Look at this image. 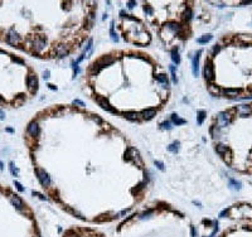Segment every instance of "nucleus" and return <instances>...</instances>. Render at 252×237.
<instances>
[{
	"instance_id": "obj_7",
	"label": "nucleus",
	"mask_w": 252,
	"mask_h": 237,
	"mask_svg": "<svg viewBox=\"0 0 252 237\" xmlns=\"http://www.w3.org/2000/svg\"><path fill=\"white\" fill-rule=\"evenodd\" d=\"M202 53V51H198V53L196 54V57L193 58V74L196 77L199 73V54Z\"/></svg>"
},
{
	"instance_id": "obj_3",
	"label": "nucleus",
	"mask_w": 252,
	"mask_h": 237,
	"mask_svg": "<svg viewBox=\"0 0 252 237\" xmlns=\"http://www.w3.org/2000/svg\"><path fill=\"white\" fill-rule=\"evenodd\" d=\"M204 77H205V80H208V81H212L213 78H214V69H213V63L210 61H205Z\"/></svg>"
},
{
	"instance_id": "obj_44",
	"label": "nucleus",
	"mask_w": 252,
	"mask_h": 237,
	"mask_svg": "<svg viewBox=\"0 0 252 237\" xmlns=\"http://www.w3.org/2000/svg\"><path fill=\"white\" fill-rule=\"evenodd\" d=\"M4 116H5V114H4L1 110H0V120H3V118H4Z\"/></svg>"
},
{
	"instance_id": "obj_46",
	"label": "nucleus",
	"mask_w": 252,
	"mask_h": 237,
	"mask_svg": "<svg viewBox=\"0 0 252 237\" xmlns=\"http://www.w3.org/2000/svg\"><path fill=\"white\" fill-rule=\"evenodd\" d=\"M227 212H228V211H227V209H224V211H223V212H221V217H223V216H226V214H227Z\"/></svg>"
},
{
	"instance_id": "obj_24",
	"label": "nucleus",
	"mask_w": 252,
	"mask_h": 237,
	"mask_svg": "<svg viewBox=\"0 0 252 237\" xmlns=\"http://www.w3.org/2000/svg\"><path fill=\"white\" fill-rule=\"evenodd\" d=\"M204 117H205V112H204V111H199V112H198V118H197L198 125H202V124H203Z\"/></svg>"
},
{
	"instance_id": "obj_8",
	"label": "nucleus",
	"mask_w": 252,
	"mask_h": 237,
	"mask_svg": "<svg viewBox=\"0 0 252 237\" xmlns=\"http://www.w3.org/2000/svg\"><path fill=\"white\" fill-rule=\"evenodd\" d=\"M27 83H28V87L32 91H37L38 90V80H37L35 76H28Z\"/></svg>"
},
{
	"instance_id": "obj_26",
	"label": "nucleus",
	"mask_w": 252,
	"mask_h": 237,
	"mask_svg": "<svg viewBox=\"0 0 252 237\" xmlns=\"http://www.w3.org/2000/svg\"><path fill=\"white\" fill-rule=\"evenodd\" d=\"M156 80H158V82H160V83H168V77H166L165 74H159V76L156 77Z\"/></svg>"
},
{
	"instance_id": "obj_13",
	"label": "nucleus",
	"mask_w": 252,
	"mask_h": 237,
	"mask_svg": "<svg viewBox=\"0 0 252 237\" xmlns=\"http://www.w3.org/2000/svg\"><path fill=\"white\" fill-rule=\"evenodd\" d=\"M155 115H156V110L155 109H148V110L143 111V116L146 118V120H150V118H152Z\"/></svg>"
},
{
	"instance_id": "obj_45",
	"label": "nucleus",
	"mask_w": 252,
	"mask_h": 237,
	"mask_svg": "<svg viewBox=\"0 0 252 237\" xmlns=\"http://www.w3.org/2000/svg\"><path fill=\"white\" fill-rule=\"evenodd\" d=\"M192 237H196V230H194V227H192Z\"/></svg>"
},
{
	"instance_id": "obj_12",
	"label": "nucleus",
	"mask_w": 252,
	"mask_h": 237,
	"mask_svg": "<svg viewBox=\"0 0 252 237\" xmlns=\"http://www.w3.org/2000/svg\"><path fill=\"white\" fill-rule=\"evenodd\" d=\"M34 44H35V51H37V52H41V51L46 47V39L42 38V37L37 38V41H35Z\"/></svg>"
},
{
	"instance_id": "obj_42",
	"label": "nucleus",
	"mask_w": 252,
	"mask_h": 237,
	"mask_svg": "<svg viewBox=\"0 0 252 237\" xmlns=\"http://www.w3.org/2000/svg\"><path fill=\"white\" fill-rule=\"evenodd\" d=\"M44 78L47 80V78H49V71H46L44 72Z\"/></svg>"
},
{
	"instance_id": "obj_9",
	"label": "nucleus",
	"mask_w": 252,
	"mask_h": 237,
	"mask_svg": "<svg viewBox=\"0 0 252 237\" xmlns=\"http://www.w3.org/2000/svg\"><path fill=\"white\" fill-rule=\"evenodd\" d=\"M27 130H28V132H29L30 135H33V136H37L38 134H39V126H38V122H35V121H32V122H30V124L28 125Z\"/></svg>"
},
{
	"instance_id": "obj_18",
	"label": "nucleus",
	"mask_w": 252,
	"mask_h": 237,
	"mask_svg": "<svg viewBox=\"0 0 252 237\" xmlns=\"http://www.w3.org/2000/svg\"><path fill=\"white\" fill-rule=\"evenodd\" d=\"M216 151H217L219 155H226L227 151H228V148H227L226 145H223V144H219V145L216 146Z\"/></svg>"
},
{
	"instance_id": "obj_33",
	"label": "nucleus",
	"mask_w": 252,
	"mask_h": 237,
	"mask_svg": "<svg viewBox=\"0 0 252 237\" xmlns=\"http://www.w3.org/2000/svg\"><path fill=\"white\" fill-rule=\"evenodd\" d=\"M14 184H15V187L18 188V190H20V192H23V190H24L23 185H22L20 183H19V182H15V180H14Z\"/></svg>"
},
{
	"instance_id": "obj_49",
	"label": "nucleus",
	"mask_w": 252,
	"mask_h": 237,
	"mask_svg": "<svg viewBox=\"0 0 252 237\" xmlns=\"http://www.w3.org/2000/svg\"><path fill=\"white\" fill-rule=\"evenodd\" d=\"M210 237H212V236H210Z\"/></svg>"
},
{
	"instance_id": "obj_19",
	"label": "nucleus",
	"mask_w": 252,
	"mask_h": 237,
	"mask_svg": "<svg viewBox=\"0 0 252 237\" xmlns=\"http://www.w3.org/2000/svg\"><path fill=\"white\" fill-rule=\"evenodd\" d=\"M229 187H231L232 189H236V190H240V189H241V187H242V184H241L240 182L235 180V179H229Z\"/></svg>"
},
{
	"instance_id": "obj_48",
	"label": "nucleus",
	"mask_w": 252,
	"mask_h": 237,
	"mask_svg": "<svg viewBox=\"0 0 252 237\" xmlns=\"http://www.w3.org/2000/svg\"><path fill=\"white\" fill-rule=\"evenodd\" d=\"M3 101H4V98H3L1 96H0V102H3Z\"/></svg>"
},
{
	"instance_id": "obj_23",
	"label": "nucleus",
	"mask_w": 252,
	"mask_h": 237,
	"mask_svg": "<svg viewBox=\"0 0 252 237\" xmlns=\"http://www.w3.org/2000/svg\"><path fill=\"white\" fill-rule=\"evenodd\" d=\"M92 44H93V41H92V39H90V41H88V43H87V46H86V48H85V51H83V56H85V57H87V54H90V53H91Z\"/></svg>"
},
{
	"instance_id": "obj_16",
	"label": "nucleus",
	"mask_w": 252,
	"mask_h": 237,
	"mask_svg": "<svg viewBox=\"0 0 252 237\" xmlns=\"http://www.w3.org/2000/svg\"><path fill=\"white\" fill-rule=\"evenodd\" d=\"M171 120H173V122L175 124V125H184V124L187 122L184 118H180L177 114H173V115H171Z\"/></svg>"
},
{
	"instance_id": "obj_17",
	"label": "nucleus",
	"mask_w": 252,
	"mask_h": 237,
	"mask_svg": "<svg viewBox=\"0 0 252 237\" xmlns=\"http://www.w3.org/2000/svg\"><path fill=\"white\" fill-rule=\"evenodd\" d=\"M240 92H241V90H238V88H227L223 91V93L226 96H237Z\"/></svg>"
},
{
	"instance_id": "obj_6",
	"label": "nucleus",
	"mask_w": 252,
	"mask_h": 237,
	"mask_svg": "<svg viewBox=\"0 0 252 237\" xmlns=\"http://www.w3.org/2000/svg\"><path fill=\"white\" fill-rule=\"evenodd\" d=\"M237 111L240 112V115L242 117H245V116L252 114V105H241L237 107Z\"/></svg>"
},
{
	"instance_id": "obj_31",
	"label": "nucleus",
	"mask_w": 252,
	"mask_h": 237,
	"mask_svg": "<svg viewBox=\"0 0 252 237\" xmlns=\"http://www.w3.org/2000/svg\"><path fill=\"white\" fill-rule=\"evenodd\" d=\"M9 165H10V172H11V174H13L14 177H16V175H18V172H16V169L14 168V163H10Z\"/></svg>"
},
{
	"instance_id": "obj_21",
	"label": "nucleus",
	"mask_w": 252,
	"mask_h": 237,
	"mask_svg": "<svg viewBox=\"0 0 252 237\" xmlns=\"http://www.w3.org/2000/svg\"><path fill=\"white\" fill-rule=\"evenodd\" d=\"M168 150L171 151V153H177L179 150V141H174L173 144H170L168 146Z\"/></svg>"
},
{
	"instance_id": "obj_5",
	"label": "nucleus",
	"mask_w": 252,
	"mask_h": 237,
	"mask_svg": "<svg viewBox=\"0 0 252 237\" xmlns=\"http://www.w3.org/2000/svg\"><path fill=\"white\" fill-rule=\"evenodd\" d=\"M96 101H97V104L103 109V110H106V111H108V112H116V110L108 104V101L106 100L105 97H96Z\"/></svg>"
},
{
	"instance_id": "obj_40",
	"label": "nucleus",
	"mask_w": 252,
	"mask_h": 237,
	"mask_svg": "<svg viewBox=\"0 0 252 237\" xmlns=\"http://www.w3.org/2000/svg\"><path fill=\"white\" fill-rule=\"evenodd\" d=\"M145 11H148L149 14H151L152 13V10H151V8H149V6H145Z\"/></svg>"
},
{
	"instance_id": "obj_43",
	"label": "nucleus",
	"mask_w": 252,
	"mask_h": 237,
	"mask_svg": "<svg viewBox=\"0 0 252 237\" xmlns=\"http://www.w3.org/2000/svg\"><path fill=\"white\" fill-rule=\"evenodd\" d=\"M95 121H96V122H99V124H100V122H101V121H102V120H101V118H100V117H99V116H96V117H95Z\"/></svg>"
},
{
	"instance_id": "obj_14",
	"label": "nucleus",
	"mask_w": 252,
	"mask_h": 237,
	"mask_svg": "<svg viewBox=\"0 0 252 237\" xmlns=\"http://www.w3.org/2000/svg\"><path fill=\"white\" fill-rule=\"evenodd\" d=\"M55 53L59 56V57H64V56H67L68 54V49L66 48V46H63V44H59L57 48H55Z\"/></svg>"
},
{
	"instance_id": "obj_39",
	"label": "nucleus",
	"mask_w": 252,
	"mask_h": 237,
	"mask_svg": "<svg viewBox=\"0 0 252 237\" xmlns=\"http://www.w3.org/2000/svg\"><path fill=\"white\" fill-rule=\"evenodd\" d=\"M135 4H136V3H135V1H129V3H127L129 8H134V5H135Z\"/></svg>"
},
{
	"instance_id": "obj_10",
	"label": "nucleus",
	"mask_w": 252,
	"mask_h": 237,
	"mask_svg": "<svg viewBox=\"0 0 252 237\" xmlns=\"http://www.w3.org/2000/svg\"><path fill=\"white\" fill-rule=\"evenodd\" d=\"M19 41H20V38H19V35L14 32V30H10L9 34H8V42L10 44H18Z\"/></svg>"
},
{
	"instance_id": "obj_1",
	"label": "nucleus",
	"mask_w": 252,
	"mask_h": 237,
	"mask_svg": "<svg viewBox=\"0 0 252 237\" xmlns=\"http://www.w3.org/2000/svg\"><path fill=\"white\" fill-rule=\"evenodd\" d=\"M111 63H113V58L112 57H105V58H102V59H100V61L97 62V63H95L93 64V67H92V74H97L102 68H105V67H107V66H110Z\"/></svg>"
},
{
	"instance_id": "obj_37",
	"label": "nucleus",
	"mask_w": 252,
	"mask_h": 237,
	"mask_svg": "<svg viewBox=\"0 0 252 237\" xmlns=\"http://www.w3.org/2000/svg\"><path fill=\"white\" fill-rule=\"evenodd\" d=\"M33 194H34V195H38V197H39V198H41V199H47V198H46V197H44L43 194H41V193H37V192H33Z\"/></svg>"
},
{
	"instance_id": "obj_4",
	"label": "nucleus",
	"mask_w": 252,
	"mask_h": 237,
	"mask_svg": "<svg viewBox=\"0 0 252 237\" xmlns=\"http://www.w3.org/2000/svg\"><path fill=\"white\" fill-rule=\"evenodd\" d=\"M231 121H232V117H231V115L228 112H219L218 114V124H219L221 127L229 125Z\"/></svg>"
},
{
	"instance_id": "obj_2",
	"label": "nucleus",
	"mask_w": 252,
	"mask_h": 237,
	"mask_svg": "<svg viewBox=\"0 0 252 237\" xmlns=\"http://www.w3.org/2000/svg\"><path fill=\"white\" fill-rule=\"evenodd\" d=\"M37 175H38V179H39L41 184L43 187H48L50 184V178L48 175V173L43 169H37Z\"/></svg>"
},
{
	"instance_id": "obj_41",
	"label": "nucleus",
	"mask_w": 252,
	"mask_h": 237,
	"mask_svg": "<svg viewBox=\"0 0 252 237\" xmlns=\"http://www.w3.org/2000/svg\"><path fill=\"white\" fill-rule=\"evenodd\" d=\"M144 185H146V183H140V184L138 185V189H143V188H144Z\"/></svg>"
},
{
	"instance_id": "obj_36",
	"label": "nucleus",
	"mask_w": 252,
	"mask_h": 237,
	"mask_svg": "<svg viewBox=\"0 0 252 237\" xmlns=\"http://www.w3.org/2000/svg\"><path fill=\"white\" fill-rule=\"evenodd\" d=\"M73 105H80V106H85V104H83L82 101H80V100H74V101H73Z\"/></svg>"
},
{
	"instance_id": "obj_22",
	"label": "nucleus",
	"mask_w": 252,
	"mask_h": 237,
	"mask_svg": "<svg viewBox=\"0 0 252 237\" xmlns=\"http://www.w3.org/2000/svg\"><path fill=\"white\" fill-rule=\"evenodd\" d=\"M210 39H212V34H205V35H203L202 38H198V39H197V42L203 44V43H208Z\"/></svg>"
},
{
	"instance_id": "obj_38",
	"label": "nucleus",
	"mask_w": 252,
	"mask_h": 237,
	"mask_svg": "<svg viewBox=\"0 0 252 237\" xmlns=\"http://www.w3.org/2000/svg\"><path fill=\"white\" fill-rule=\"evenodd\" d=\"M219 51H221V47H219L218 44H217V46H214V47H213V52H214V53H218Z\"/></svg>"
},
{
	"instance_id": "obj_11",
	"label": "nucleus",
	"mask_w": 252,
	"mask_h": 237,
	"mask_svg": "<svg viewBox=\"0 0 252 237\" xmlns=\"http://www.w3.org/2000/svg\"><path fill=\"white\" fill-rule=\"evenodd\" d=\"M11 204L14 207H16L18 209H22L23 208V201L20 199V197H18V195H11Z\"/></svg>"
},
{
	"instance_id": "obj_27",
	"label": "nucleus",
	"mask_w": 252,
	"mask_h": 237,
	"mask_svg": "<svg viewBox=\"0 0 252 237\" xmlns=\"http://www.w3.org/2000/svg\"><path fill=\"white\" fill-rule=\"evenodd\" d=\"M208 90H209V92L213 93V95H217V93L219 92V88H218L217 86H214V85H210V86L208 87Z\"/></svg>"
},
{
	"instance_id": "obj_30",
	"label": "nucleus",
	"mask_w": 252,
	"mask_h": 237,
	"mask_svg": "<svg viewBox=\"0 0 252 237\" xmlns=\"http://www.w3.org/2000/svg\"><path fill=\"white\" fill-rule=\"evenodd\" d=\"M170 71H171V78H173V83H177V76H175V69H174V66H170Z\"/></svg>"
},
{
	"instance_id": "obj_29",
	"label": "nucleus",
	"mask_w": 252,
	"mask_h": 237,
	"mask_svg": "<svg viewBox=\"0 0 252 237\" xmlns=\"http://www.w3.org/2000/svg\"><path fill=\"white\" fill-rule=\"evenodd\" d=\"M111 38H112V41H113V42H117V41H119L117 35H116L115 32H113V23H111Z\"/></svg>"
},
{
	"instance_id": "obj_35",
	"label": "nucleus",
	"mask_w": 252,
	"mask_h": 237,
	"mask_svg": "<svg viewBox=\"0 0 252 237\" xmlns=\"http://www.w3.org/2000/svg\"><path fill=\"white\" fill-rule=\"evenodd\" d=\"M151 213H152V211H148V212L143 213V214H141V218H146V217H148V216H150Z\"/></svg>"
},
{
	"instance_id": "obj_15",
	"label": "nucleus",
	"mask_w": 252,
	"mask_h": 237,
	"mask_svg": "<svg viewBox=\"0 0 252 237\" xmlns=\"http://www.w3.org/2000/svg\"><path fill=\"white\" fill-rule=\"evenodd\" d=\"M171 59H173V62L177 63V64L180 63V56H179V52H178L177 48H174V49L171 51Z\"/></svg>"
},
{
	"instance_id": "obj_20",
	"label": "nucleus",
	"mask_w": 252,
	"mask_h": 237,
	"mask_svg": "<svg viewBox=\"0 0 252 237\" xmlns=\"http://www.w3.org/2000/svg\"><path fill=\"white\" fill-rule=\"evenodd\" d=\"M124 117L127 118V120L135 121V120H138V114H136V112H125V114H124Z\"/></svg>"
},
{
	"instance_id": "obj_32",
	"label": "nucleus",
	"mask_w": 252,
	"mask_h": 237,
	"mask_svg": "<svg viewBox=\"0 0 252 237\" xmlns=\"http://www.w3.org/2000/svg\"><path fill=\"white\" fill-rule=\"evenodd\" d=\"M184 16H185L187 20H189V19L192 18V10H190V9H187L185 13H184Z\"/></svg>"
},
{
	"instance_id": "obj_28",
	"label": "nucleus",
	"mask_w": 252,
	"mask_h": 237,
	"mask_svg": "<svg viewBox=\"0 0 252 237\" xmlns=\"http://www.w3.org/2000/svg\"><path fill=\"white\" fill-rule=\"evenodd\" d=\"M161 129H164V130H170L173 126H171V122L170 121H164V122H161Z\"/></svg>"
},
{
	"instance_id": "obj_34",
	"label": "nucleus",
	"mask_w": 252,
	"mask_h": 237,
	"mask_svg": "<svg viewBox=\"0 0 252 237\" xmlns=\"http://www.w3.org/2000/svg\"><path fill=\"white\" fill-rule=\"evenodd\" d=\"M155 165H156L160 170H164V164L161 162H156V160H155Z\"/></svg>"
},
{
	"instance_id": "obj_47",
	"label": "nucleus",
	"mask_w": 252,
	"mask_h": 237,
	"mask_svg": "<svg viewBox=\"0 0 252 237\" xmlns=\"http://www.w3.org/2000/svg\"><path fill=\"white\" fill-rule=\"evenodd\" d=\"M48 87H49L50 90H57V87H55V86H53V85H48Z\"/></svg>"
},
{
	"instance_id": "obj_25",
	"label": "nucleus",
	"mask_w": 252,
	"mask_h": 237,
	"mask_svg": "<svg viewBox=\"0 0 252 237\" xmlns=\"http://www.w3.org/2000/svg\"><path fill=\"white\" fill-rule=\"evenodd\" d=\"M169 29H171L173 32H179L180 30V25L179 24H174V23H169L168 25H166Z\"/></svg>"
}]
</instances>
